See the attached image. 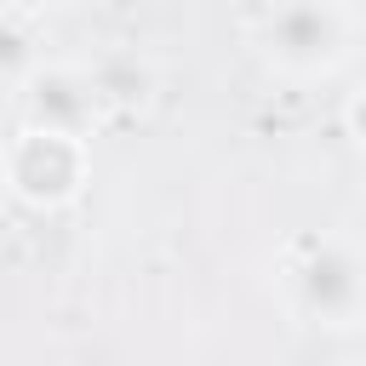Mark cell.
<instances>
[{"label": "cell", "instance_id": "obj_7", "mask_svg": "<svg viewBox=\"0 0 366 366\" xmlns=\"http://www.w3.org/2000/svg\"><path fill=\"white\" fill-rule=\"evenodd\" d=\"M355 366H366V360H355Z\"/></svg>", "mask_w": 366, "mask_h": 366}, {"label": "cell", "instance_id": "obj_3", "mask_svg": "<svg viewBox=\"0 0 366 366\" xmlns=\"http://www.w3.org/2000/svg\"><path fill=\"white\" fill-rule=\"evenodd\" d=\"M86 177H92L86 137L17 126V137L0 149V194L23 200L29 212H63V206H74L86 194Z\"/></svg>", "mask_w": 366, "mask_h": 366}, {"label": "cell", "instance_id": "obj_2", "mask_svg": "<svg viewBox=\"0 0 366 366\" xmlns=\"http://www.w3.org/2000/svg\"><path fill=\"white\" fill-rule=\"evenodd\" d=\"M257 63L286 86H320L349 69L360 46V17L349 0H263L252 23Z\"/></svg>", "mask_w": 366, "mask_h": 366}, {"label": "cell", "instance_id": "obj_1", "mask_svg": "<svg viewBox=\"0 0 366 366\" xmlns=\"http://www.w3.org/2000/svg\"><path fill=\"white\" fill-rule=\"evenodd\" d=\"M274 292L292 320L349 332L366 320V246L337 229L292 234L274 257Z\"/></svg>", "mask_w": 366, "mask_h": 366}, {"label": "cell", "instance_id": "obj_4", "mask_svg": "<svg viewBox=\"0 0 366 366\" xmlns=\"http://www.w3.org/2000/svg\"><path fill=\"white\" fill-rule=\"evenodd\" d=\"M17 114L34 132H63V137H92L97 114H103V92L92 69L74 63H40L23 86H17Z\"/></svg>", "mask_w": 366, "mask_h": 366}, {"label": "cell", "instance_id": "obj_5", "mask_svg": "<svg viewBox=\"0 0 366 366\" xmlns=\"http://www.w3.org/2000/svg\"><path fill=\"white\" fill-rule=\"evenodd\" d=\"M40 69V51H34V34L11 17V11H0V92H17L29 74Z\"/></svg>", "mask_w": 366, "mask_h": 366}, {"label": "cell", "instance_id": "obj_6", "mask_svg": "<svg viewBox=\"0 0 366 366\" xmlns=\"http://www.w3.org/2000/svg\"><path fill=\"white\" fill-rule=\"evenodd\" d=\"M343 126H349V137H355V149L366 154V92H355V97L343 103Z\"/></svg>", "mask_w": 366, "mask_h": 366}]
</instances>
